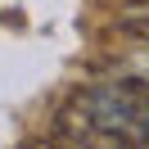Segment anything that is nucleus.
<instances>
[{
	"mask_svg": "<svg viewBox=\"0 0 149 149\" xmlns=\"http://www.w3.org/2000/svg\"><path fill=\"white\" fill-rule=\"evenodd\" d=\"M68 113L91 127L109 131V136H122L127 145L149 149V91L136 81H95L81 86L68 104Z\"/></svg>",
	"mask_w": 149,
	"mask_h": 149,
	"instance_id": "f257e3e1",
	"label": "nucleus"
},
{
	"mask_svg": "<svg viewBox=\"0 0 149 149\" xmlns=\"http://www.w3.org/2000/svg\"><path fill=\"white\" fill-rule=\"evenodd\" d=\"M59 140H63L59 149H136V145H127L122 136H109V131H100V127H91V122L72 118V113H63Z\"/></svg>",
	"mask_w": 149,
	"mask_h": 149,
	"instance_id": "f03ea898",
	"label": "nucleus"
},
{
	"mask_svg": "<svg viewBox=\"0 0 149 149\" xmlns=\"http://www.w3.org/2000/svg\"><path fill=\"white\" fill-rule=\"evenodd\" d=\"M131 45L122 50V63H118V77L122 81H136L149 91V32H127Z\"/></svg>",
	"mask_w": 149,
	"mask_h": 149,
	"instance_id": "7ed1b4c3",
	"label": "nucleus"
},
{
	"mask_svg": "<svg viewBox=\"0 0 149 149\" xmlns=\"http://www.w3.org/2000/svg\"><path fill=\"white\" fill-rule=\"evenodd\" d=\"M122 32H149V0H145V5H136V9L127 14Z\"/></svg>",
	"mask_w": 149,
	"mask_h": 149,
	"instance_id": "20e7f679",
	"label": "nucleus"
},
{
	"mask_svg": "<svg viewBox=\"0 0 149 149\" xmlns=\"http://www.w3.org/2000/svg\"><path fill=\"white\" fill-rule=\"evenodd\" d=\"M27 149H59V145H27Z\"/></svg>",
	"mask_w": 149,
	"mask_h": 149,
	"instance_id": "39448f33",
	"label": "nucleus"
}]
</instances>
